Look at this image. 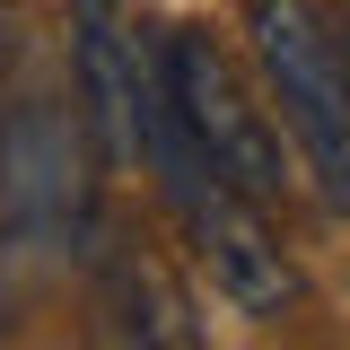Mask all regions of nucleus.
Returning a JSON list of instances; mask_svg holds the SVG:
<instances>
[{
	"label": "nucleus",
	"instance_id": "obj_1",
	"mask_svg": "<svg viewBox=\"0 0 350 350\" xmlns=\"http://www.w3.org/2000/svg\"><path fill=\"white\" fill-rule=\"evenodd\" d=\"M245 36H254L262 88L280 105V123L298 131L315 193L350 211V53L333 18L315 0H245Z\"/></svg>",
	"mask_w": 350,
	"mask_h": 350
},
{
	"label": "nucleus",
	"instance_id": "obj_2",
	"mask_svg": "<svg viewBox=\"0 0 350 350\" xmlns=\"http://www.w3.org/2000/svg\"><path fill=\"white\" fill-rule=\"evenodd\" d=\"M167 44V70H175V96H184V123L193 140L211 149V167L237 184V193H254V202H280L289 193V175H280V140H271V114H262L245 79H237V62L219 53L202 27H175Z\"/></svg>",
	"mask_w": 350,
	"mask_h": 350
},
{
	"label": "nucleus",
	"instance_id": "obj_3",
	"mask_svg": "<svg viewBox=\"0 0 350 350\" xmlns=\"http://www.w3.org/2000/svg\"><path fill=\"white\" fill-rule=\"evenodd\" d=\"M70 70L105 167H140V36L114 0H70Z\"/></svg>",
	"mask_w": 350,
	"mask_h": 350
},
{
	"label": "nucleus",
	"instance_id": "obj_4",
	"mask_svg": "<svg viewBox=\"0 0 350 350\" xmlns=\"http://www.w3.org/2000/svg\"><path fill=\"white\" fill-rule=\"evenodd\" d=\"M0 324H9V289H0Z\"/></svg>",
	"mask_w": 350,
	"mask_h": 350
},
{
	"label": "nucleus",
	"instance_id": "obj_5",
	"mask_svg": "<svg viewBox=\"0 0 350 350\" xmlns=\"http://www.w3.org/2000/svg\"><path fill=\"white\" fill-rule=\"evenodd\" d=\"M0 9H9V0H0Z\"/></svg>",
	"mask_w": 350,
	"mask_h": 350
}]
</instances>
